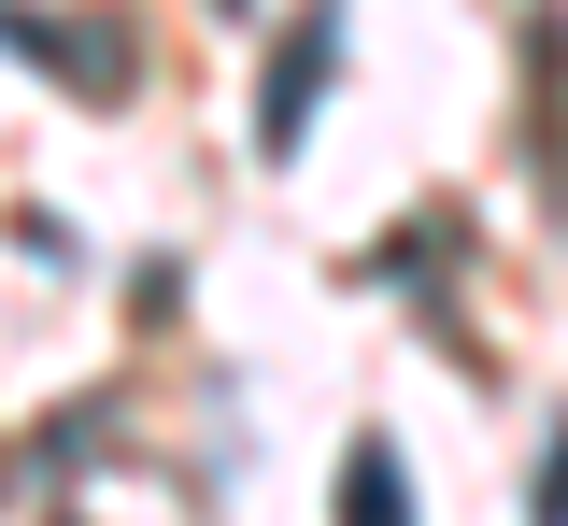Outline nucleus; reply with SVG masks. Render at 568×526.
Instances as JSON below:
<instances>
[{"label": "nucleus", "mask_w": 568, "mask_h": 526, "mask_svg": "<svg viewBox=\"0 0 568 526\" xmlns=\"http://www.w3.org/2000/svg\"><path fill=\"white\" fill-rule=\"evenodd\" d=\"M327 58H342V0H298V43H284V58H271V85H256V143H271V156H298V143H313Z\"/></svg>", "instance_id": "f257e3e1"}, {"label": "nucleus", "mask_w": 568, "mask_h": 526, "mask_svg": "<svg viewBox=\"0 0 568 526\" xmlns=\"http://www.w3.org/2000/svg\"><path fill=\"white\" fill-rule=\"evenodd\" d=\"M342 526H413V469H398V442H384V427L342 455Z\"/></svg>", "instance_id": "7ed1b4c3"}, {"label": "nucleus", "mask_w": 568, "mask_h": 526, "mask_svg": "<svg viewBox=\"0 0 568 526\" xmlns=\"http://www.w3.org/2000/svg\"><path fill=\"white\" fill-rule=\"evenodd\" d=\"M0 43L58 58L85 100H129V29H114V14H0Z\"/></svg>", "instance_id": "f03ea898"}, {"label": "nucleus", "mask_w": 568, "mask_h": 526, "mask_svg": "<svg viewBox=\"0 0 568 526\" xmlns=\"http://www.w3.org/2000/svg\"><path fill=\"white\" fill-rule=\"evenodd\" d=\"M526 526H568V427L540 442V498H526Z\"/></svg>", "instance_id": "20e7f679"}]
</instances>
